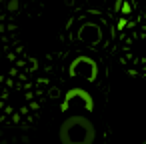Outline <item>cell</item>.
Segmentation results:
<instances>
[{
  "label": "cell",
  "instance_id": "cell-1",
  "mask_svg": "<svg viewBox=\"0 0 146 144\" xmlns=\"http://www.w3.org/2000/svg\"><path fill=\"white\" fill-rule=\"evenodd\" d=\"M60 144H94L96 126L84 114H72L62 120L58 130Z\"/></svg>",
  "mask_w": 146,
  "mask_h": 144
},
{
  "label": "cell",
  "instance_id": "cell-2",
  "mask_svg": "<svg viewBox=\"0 0 146 144\" xmlns=\"http://www.w3.org/2000/svg\"><path fill=\"white\" fill-rule=\"evenodd\" d=\"M72 102H80L86 112H94V100H92L90 92H86L84 88H72V90H68L66 96H64V102H62L60 110H62V112L70 110Z\"/></svg>",
  "mask_w": 146,
  "mask_h": 144
},
{
  "label": "cell",
  "instance_id": "cell-3",
  "mask_svg": "<svg viewBox=\"0 0 146 144\" xmlns=\"http://www.w3.org/2000/svg\"><path fill=\"white\" fill-rule=\"evenodd\" d=\"M18 8H20L18 0H8V12H18Z\"/></svg>",
  "mask_w": 146,
  "mask_h": 144
},
{
  "label": "cell",
  "instance_id": "cell-4",
  "mask_svg": "<svg viewBox=\"0 0 146 144\" xmlns=\"http://www.w3.org/2000/svg\"><path fill=\"white\" fill-rule=\"evenodd\" d=\"M120 12H122L124 16H128V14L132 12V6H130V2H126V0H124V2H122V8H120Z\"/></svg>",
  "mask_w": 146,
  "mask_h": 144
},
{
  "label": "cell",
  "instance_id": "cell-5",
  "mask_svg": "<svg viewBox=\"0 0 146 144\" xmlns=\"http://www.w3.org/2000/svg\"><path fill=\"white\" fill-rule=\"evenodd\" d=\"M124 26H126V20H124V18H120V20H118V30H122Z\"/></svg>",
  "mask_w": 146,
  "mask_h": 144
},
{
  "label": "cell",
  "instance_id": "cell-6",
  "mask_svg": "<svg viewBox=\"0 0 146 144\" xmlns=\"http://www.w3.org/2000/svg\"><path fill=\"white\" fill-rule=\"evenodd\" d=\"M142 144H146V140H144V142H142Z\"/></svg>",
  "mask_w": 146,
  "mask_h": 144
}]
</instances>
